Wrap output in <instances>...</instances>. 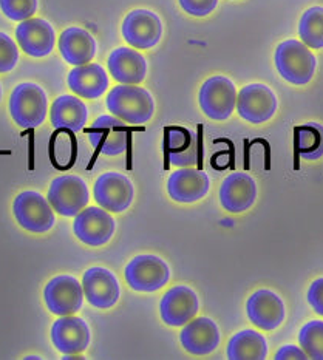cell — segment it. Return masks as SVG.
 <instances>
[{
  "instance_id": "cell-19",
  "label": "cell",
  "mask_w": 323,
  "mask_h": 360,
  "mask_svg": "<svg viewBox=\"0 0 323 360\" xmlns=\"http://www.w3.org/2000/svg\"><path fill=\"white\" fill-rule=\"evenodd\" d=\"M163 148L173 166H195L200 155V138L184 127H167Z\"/></svg>"
},
{
  "instance_id": "cell-4",
  "label": "cell",
  "mask_w": 323,
  "mask_h": 360,
  "mask_svg": "<svg viewBox=\"0 0 323 360\" xmlns=\"http://www.w3.org/2000/svg\"><path fill=\"white\" fill-rule=\"evenodd\" d=\"M170 280V269L163 258L143 254L133 258L125 268V281L138 292H155Z\"/></svg>"
},
{
  "instance_id": "cell-9",
  "label": "cell",
  "mask_w": 323,
  "mask_h": 360,
  "mask_svg": "<svg viewBox=\"0 0 323 360\" xmlns=\"http://www.w3.org/2000/svg\"><path fill=\"white\" fill-rule=\"evenodd\" d=\"M45 304L56 316H72L82 308L84 288L72 276L51 278L44 289Z\"/></svg>"
},
{
  "instance_id": "cell-22",
  "label": "cell",
  "mask_w": 323,
  "mask_h": 360,
  "mask_svg": "<svg viewBox=\"0 0 323 360\" xmlns=\"http://www.w3.org/2000/svg\"><path fill=\"white\" fill-rule=\"evenodd\" d=\"M179 342L186 351L195 356L209 354L217 349L220 343L218 326L208 317L195 319L186 323L179 334Z\"/></svg>"
},
{
  "instance_id": "cell-1",
  "label": "cell",
  "mask_w": 323,
  "mask_h": 360,
  "mask_svg": "<svg viewBox=\"0 0 323 360\" xmlns=\"http://www.w3.org/2000/svg\"><path fill=\"white\" fill-rule=\"evenodd\" d=\"M107 108L110 113L124 122L141 125L151 121L155 112V103L146 89L122 84L107 95Z\"/></svg>"
},
{
  "instance_id": "cell-34",
  "label": "cell",
  "mask_w": 323,
  "mask_h": 360,
  "mask_svg": "<svg viewBox=\"0 0 323 360\" xmlns=\"http://www.w3.org/2000/svg\"><path fill=\"white\" fill-rule=\"evenodd\" d=\"M308 303L316 311V314L323 316V278H317L308 289Z\"/></svg>"
},
{
  "instance_id": "cell-30",
  "label": "cell",
  "mask_w": 323,
  "mask_h": 360,
  "mask_svg": "<svg viewBox=\"0 0 323 360\" xmlns=\"http://www.w3.org/2000/svg\"><path fill=\"white\" fill-rule=\"evenodd\" d=\"M302 349L312 360H323V322L322 320H312L306 323L300 334H298Z\"/></svg>"
},
{
  "instance_id": "cell-3",
  "label": "cell",
  "mask_w": 323,
  "mask_h": 360,
  "mask_svg": "<svg viewBox=\"0 0 323 360\" xmlns=\"http://www.w3.org/2000/svg\"><path fill=\"white\" fill-rule=\"evenodd\" d=\"M49 101L42 87L33 82H23L10 96V113L13 121L22 129H34L46 118Z\"/></svg>"
},
{
  "instance_id": "cell-6",
  "label": "cell",
  "mask_w": 323,
  "mask_h": 360,
  "mask_svg": "<svg viewBox=\"0 0 323 360\" xmlns=\"http://www.w3.org/2000/svg\"><path fill=\"white\" fill-rule=\"evenodd\" d=\"M89 198V187L81 176L64 175L50 184L49 201L54 212L62 217H76L85 209Z\"/></svg>"
},
{
  "instance_id": "cell-29",
  "label": "cell",
  "mask_w": 323,
  "mask_h": 360,
  "mask_svg": "<svg viewBox=\"0 0 323 360\" xmlns=\"http://www.w3.org/2000/svg\"><path fill=\"white\" fill-rule=\"evenodd\" d=\"M302 42L314 50L323 49V8L312 6L306 10L298 23Z\"/></svg>"
},
{
  "instance_id": "cell-16",
  "label": "cell",
  "mask_w": 323,
  "mask_h": 360,
  "mask_svg": "<svg viewBox=\"0 0 323 360\" xmlns=\"http://www.w3.org/2000/svg\"><path fill=\"white\" fill-rule=\"evenodd\" d=\"M90 339V328L81 317L61 316L51 326V342L62 354L84 353Z\"/></svg>"
},
{
  "instance_id": "cell-27",
  "label": "cell",
  "mask_w": 323,
  "mask_h": 360,
  "mask_svg": "<svg viewBox=\"0 0 323 360\" xmlns=\"http://www.w3.org/2000/svg\"><path fill=\"white\" fill-rule=\"evenodd\" d=\"M266 356V339L254 330L240 331L227 343V357L231 360H263Z\"/></svg>"
},
{
  "instance_id": "cell-35",
  "label": "cell",
  "mask_w": 323,
  "mask_h": 360,
  "mask_svg": "<svg viewBox=\"0 0 323 360\" xmlns=\"http://www.w3.org/2000/svg\"><path fill=\"white\" fill-rule=\"evenodd\" d=\"M274 359L275 360H306L308 356H306L305 351L300 348H297L294 345H285L277 351V354H275Z\"/></svg>"
},
{
  "instance_id": "cell-8",
  "label": "cell",
  "mask_w": 323,
  "mask_h": 360,
  "mask_svg": "<svg viewBox=\"0 0 323 360\" xmlns=\"http://www.w3.org/2000/svg\"><path fill=\"white\" fill-rule=\"evenodd\" d=\"M116 229L113 217L104 207H85L75 217L73 232L77 240L91 248L104 246Z\"/></svg>"
},
{
  "instance_id": "cell-10",
  "label": "cell",
  "mask_w": 323,
  "mask_h": 360,
  "mask_svg": "<svg viewBox=\"0 0 323 360\" xmlns=\"http://www.w3.org/2000/svg\"><path fill=\"white\" fill-rule=\"evenodd\" d=\"M93 197L108 212L120 214L127 210L133 201V184L130 178L116 172H107L98 176L93 186Z\"/></svg>"
},
{
  "instance_id": "cell-17",
  "label": "cell",
  "mask_w": 323,
  "mask_h": 360,
  "mask_svg": "<svg viewBox=\"0 0 323 360\" xmlns=\"http://www.w3.org/2000/svg\"><path fill=\"white\" fill-rule=\"evenodd\" d=\"M246 312L252 325L263 331H272L285 320V304L280 297L270 289H258L249 297Z\"/></svg>"
},
{
  "instance_id": "cell-23",
  "label": "cell",
  "mask_w": 323,
  "mask_h": 360,
  "mask_svg": "<svg viewBox=\"0 0 323 360\" xmlns=\"http://www.w3.org/2000/svg\"><path fill=\"white\" fill-rule=\"evenodd\" d=\"M108 72L115 77V81L121 84L137 85L146 79L147 62L143 54L132 49H116L112 51L107 60Z\"/></svg>"
},
{
  "instance_id": "cell-28",
  "label": "cell",
  "mask_w": 323,
  "mask_h": 360,
  "mask_svg": "<svg viewBox=\"0 0 323 360\" xmlns=\"http://www.w3.org/2000/svg\"><path fill=\"white\" fill-rule=\"evenodd\" d=\"M296 152L306 161H317L323 156V127L317 122H308L294 131Z\"/></svg>"
},
{
  "instance_id": "cell-15",
  "label": "cell",
  "mask_w": 323,
  "mask_h": 360,
  "mask_svg": "<svg viewBox=\"0 0 323 360\" xmlns=\"http://www.w3.org/2000/svg\"><path fill=\"white\" fill-rule=\"evenodd\" d=\"M200 308L198 295L187 286H175L164 294L160 303L163 322L169 326H184L196 316Z\"/></svg>"
},
{
  "instance_id": "cell-32",
  "label": "cell",
  "mask_w": 323,
  "mask_h": 360,
  "mask_svg": "<svg viewBox=\"0 0 323 360\" xmlns=\"http://www.w3.org/2000/svg\"><path fill=\"white\" fill-rule=\"evenodd\" d=\"M19 60V50L18 45L13 41V39L0 33V73H8L18 65Z\"/></svg>"
},
{
  "instance_id": "cell-12",
  "label": "cell",
  "mask_w": 323,
  "mask_h": 360,
  "mask_svg": "<svg viewBox=\"0 0 323 360\" xmlns=\"http://www.w3.org/2000/svg\"><path fill=\"white\" fill-rule=\"evenodd\" d=\"M235 107L244 121L262 124L270 121L277 110V98L266 85L251 84L240 90Z\"/></svg>"
},
{
  "instance_id": "cell-20",
  "label": "cell",
  "mask_w": 323,
  "mask_h": 360,
  "mask_svg": "<svg viewBox=\"0 0 323 360\" xmlns=\"http://www.w3.org/2000/svg\"><path fill=\"white\" fill-rule=\"evenodd\" d=\"M257 198V184L254 178L243 172L227 176L220 187L222 206L232 214H240L252 207Z\"/></svg>"
},
{
  "instance_id": "cell-24",
  "label": "cell",
  "mask_w": 323,
  "mask_h": 360,
  "mask_svg": "<svg viewBox=\"0 0 323 360\" xmlns=\"http://www.w3.org/2000/svg\"><path fill=\"white\" fill-rule=\"evenodd\" d=\"M59 50L65 62L75 67L90 64L96 54V42L93 36L82 28H67L59 37Z\"/></svg>"
},
{
  "instance_id": "cell-21",
  "label": "cell",
  "mask_w": 323,
  "mask_h": 360,
  "mask_svg": "<svg viewBox=\"0 0 323 360\" xmlns=\"http://www.w3.org/2000/svg\"><path fill=\"white\" fill-rule=\"evenodd\" d=\"M209 192V176L200 169H179L167 181L169 197L177 202H195Z\"/></svg>"
},
{
  "instance_id": "cell-31",
  "label": "cell",
  "mask_w": 323,
  "mask_h": 360,
  "mask_svg": "<svg viewBox=\"0 0 323 360\" xmlns=\"http://www.w3.org/2000/svg\"><path fill=\"white\" fill-rule=\"evenodd\" d=\"M0 10L8 19L23 22L37 10V0H0Z\"/></svg>"
},
{
  "instance_id": "cell-11",
  "label": "cell",
  "mask_w": 323,
  "mask_h": 360,
  "mask_svg": "<svg viewBox=\"0 0 323 360\" xmlns=\"http://www.w3.org/2000/svg\"><path fill=\"white\" fill-rule=\"evenodd\" d=\"M87 136H89L91 146L99 153L107 156H118L124 153L125 148H127V122L115 118V116L102 115L87 130Z\"/></svg>"
},
{
  "instance_id": "cell-14",
  "label": "cell",
  "mask_w": 323,
  "mask_h": 360,
  "mask_svg": "<svg viewBox=\"0 0 323 360\" xmlns=\"http://www.w3.org/2000/svg\"><path fill=\"white\" fill-rule=\"evenodd\" d=\"M82 288L87 302L98 309H108L120 300V283L112 271L94 266L85 271Z\"/></svg>"
},
{
  "instance_id": "cell-25",
  "label": "cell",
  "mask_w": 323,
  "mask_h": 360,
  "mask_svg": "<svg viewBox=\"0 0 323 360\" xmlns=\"http://www.w3.org/2000/svg\"><path fill=\"white\" fill-rule=\"evenodd\" d=\"M68 87L77 96L85 99H98L108 87L106 70L98 64H85L75 67L68 75Z\"/></svg>"
},
{
  "instance_id": "cell-26",
  "label": "cell",
  "mask_w": 323,
  "mask_h": 360,
  "mask_svg": "<svg viewBox=\"0 0 323 360\" xmlns=\"http://www.w3.org/2000/svg\"><path fill=\"white\" fill-rule=\"evenodd\" d=\"M89 112L81 99L64 95L54 101L50 112V120L54 129L77 131L84 129Z\"/></svg>"
},
{
  "instance_id": "cell-5",
  "label": "cell",
  "mask_w": 323,
  "mask_h": 360,
  "mask_svg": "<svg viewBox=\"0 0 323 360\" xmlns=\"http://www.w3.org/2000/svg\"><path fill=\"white\" fill-rule=\"evenodd\" d=\"M53 210L50 201L34 191L19 193L13 202V212L20 228L33 233H45L53 228L56 223Z\"/></svg>"
},
{
  "instance_id": "cell-7",
  "label": "cell",
  "mask_w": 323,
  "mask_h": 360,
  "mask_svg": "<svg viewBox=\"0 0 323 360\" xmlns=\"http://www.w3.org/2000/svg\"><path fill=\"white\" fill-rule=\"evenodd\" d=\"M237 105V90L226 76H214L203 84L200 107L214 121H226Z\"/></svg>"
},
{
  "instance_id": "cell-13",
  "label": "cell",
  "mask_w": 323,
  "mask_h": 360,
  "mask_svg": "<svg viewBox=\"0 0 323 360\" xmlns=\"http://www.w3.org/2000/svg\"><path fill=\"white\" fill-rule=\"evenodd\" d=\"M163 23L158 15L148 10H135L122 22V37L129 45L139 50H148L160 42Z\"/></svg>"
},
{
  "instance_id": "cell-18",
  "label": "cell",
  "mask_w": 323,
  "mask_h": 360,
  "mask_svg": "<svg viewBox=\"0 0 323 360\" xmlns=\"http://www.w3.org/2000/svg\"><path fill=\"white\" fill-rule=\"evenodd\" d=\"M15 39L28 56L45 58L53 51L56 36L49 22L44 19H27L15 28Z\"/></svg>"
},
{
  "instance_id": "cell-36",
  "label": "cell",
  "mask_w": 323,
  "mask_h": 360,
  "mask_svg": "<svg viewBox=\"0 0 323 360\" xmlns=\"http://www.w3.org/2000/svg\"><path fill=\"white\" fill-rule=\"evenodd\" d=\"M0 99H2V89H0Z\"/></svg>"
},
{
  "instance_id": "cell-33",
  "label": "cell",
  "mask_w": 323,
  "mask_h": 360,
  "mask_svg": "<svg viewBox=\"0 0 323 360\" xmlns=\"http://www.w3.org/2000/svg\"><path fill=\"white\" fill-rule=\"evenodd\" d=\"M181 8L195 18H204L215 10L218 0H178Z\"/></svg>"
},
{
  "instance_id": "cell-2",
  "label": "cell",
  "mask_w": 323,
  "mask_h": 360,
  "mask_svg": "<svg viewBox=\"0 0 323 360\" xmlns=\"http://www.w3.org/2000/svg\"><path fill=\"white\" fill-rule=\"evenodd\" d=\"M275 67L285 81L294 85H305L316 73V58L305 44L289 39L275 50Z\"/></svg>"
}]
</instances>
